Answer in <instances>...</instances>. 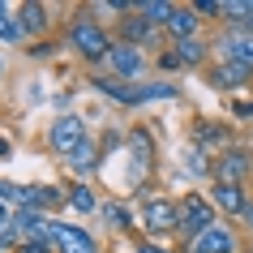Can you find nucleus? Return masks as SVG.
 <instances>
[{
	"label": "nucleus",
	"instance_id": "cd10ccee",
	"mask_svg": "<svg viewBox=\"0 0 253 253\" xmlns=\"http://www.w3.org/2000/svg\"><path fill=\"white\" fill-rule=\"evenodd\" d=\"M142 253H163V249H155V245H146V249H142Z\"/></svg>",
	"mask_w": 253,
	"mask_h": 253
},
{
	"label": "nucleus",
	"instance_id": "2eb2a0df",
	"mask_svg": "<svg viewBox=\"0 0 253 253\" xmlns=\"http://www.w3.org/2000/svg\"><path fill=\"white\" fill-rule=\"evenodd\" d=\"M69 168H73V172H90V168H94V146H90V142H82V146L69 155Z\"/></svg>",
	"mask_w": 253,
	"mask_h": 253
},
{
	"label": "nucleus",
	"instance_id": "4468645a",
	"mask_svg": "<svg viewBox=\"0 0 253 253\" xmlns=\"http://www.w3.org/2000/svg\"><path fill=\"white\" fill-rule=\"evenodd\" d=\"M146 163H150V137L137 129L133 133V172H146Z\"/></svg>",
	"mask_w": 253,
	"mask_h": 253
},
{
	"label": "nucleus",
	"instance_id": "a878e982",
	"mask_svg": "<svg viewBox=\"0 0 253 253\" xmlns=\"http://www.w3.org/2000/svg\"><path fill=\"white\" fill-rule=\"evenodd\" d=\"M0 159H9V142L4 137H0Z\"/></svg>",
	"mask_w": 253,
	"mask_h": 253
},
{
	"label": "nucleus",
	"instance_id": "5701e85b",
	"mask_svg": "<svg viewBox=\"0 0 253 253\" xmlns=\"http://www.w3.org/2000/svg\"><path fill=\"white\" fill-rule=\"evenodd\" d=\"M107 219H112V223H116V227H125V223H129V214L120 211V206H107Z\"/></svg>",
	"mask_w": 253,
	"mask_h": 253
},
{
	"label": "nucleus",
	"instance_id": "c756f323",
	"mask_svg": "<svg viewBox=\"0 0 253 253\" xmlns=\"http://www.w3.org/2000/svg\"><path fill=\"white\" fill-rule=\"evenodd\" d=\"M0 73H4V65H0Z\"/></svg>",
	"mask_w": 253,
	"mask_h": 253
},
{
	"label": "nucleus",
	"instance_id": "bb28decb",
	"mask_svg": "<svg viewBox=\"0 0 253 253\" xmlns=\"http://www.w3.org/2000/svg\"><path fill=\"white\" fill-rule=\"evenodd\" d=\"M245 26H249V30H253V4H249V17H245Z\"/></svg>",
	"mask_w": 253,
	"mask_h": 253
},
{
	"label": "nucleus",
	"instance_id": "9d476101",
	"mask_svg": "<svg viewBox=\"0 0 253 253\" xmlns=\"http://www.w3.org/2000/svg\"><path fill=\"white\" fill-rule=\"evenodd\" d=\"M43 26H47V17H43L39 4H22V22H17V30H22V35H39Z\"/></svg>",
	"mask_w": 253,
	"mask_h": 253
},
{
	"label": "nucleus",
	"instance_id": "f3484780",
	"mask_svg": "<svg viewBox=\"0 0 253 253\" xmlns=\"http://www.w3.org/2000/svg\"><path fill=\"white\" fill-rule=\"evenodd\" d=\"M142 13H146V22H155V26H159V22H172V4H163V0H150V4H142Z\"/></svg>",
	"mask_w": 253,
	"mask_h": 253
},
{
	"label": "nucleus",
	"instance_id": "f257e3e1",
	"mask_svg": "<svg viewBox=\"0 0 253 253\" xmlns=\"http://www.w3.org/2000/svg\"><path fill=\"white\" fill-rule=\"evenodd\" d=\"M69 39H73V47H78L86 60H103L107 52H112V43H107V35L94 22H73V30H69Z\"/></svg>",
	"mask_w": 253,
	"mask_h": 253
},
{
	"label": "nucleus",
	"instance_id": "393cba45",
	"mask_svg": "<svg viewBox=\"0 0 253 253\" xmlns=\"http://www.w3.org/2000/svg\"><path fill=\"white\" fill-rule=\"evenodd\" d=\"M9 227V214H4V202H0V232Z\"/></svg>",
	"mask_w": 253,
	"mask_h": 253
},
{
	"label": "nucleus",
	"instance_id": "20e7f679",
	"mask_svg": "<svg viewBox=\"0 0 253 253\" xmlns=\"http://www.w3.org/2000/svg\"><path fill=\"white\" fill-rule=\"evenodd\" d=\"M52 245L60 253H94V240L82 227H69V223H52Z\"/></svg>",
	"mask_w": 253,
	"mask_h": 253
},
{
	"label": "nucleus",
	"instance_id": "a211bd4d",
	"mask_svg": "<svg viewBox=\"0 0 253 253\" xmlns=\"http://www.w3.org/2000/svg\"><path fill=\"white\" fill-rule=\"evenodd\" d=\"M0 39H22V30H17V22L9 17V9L0 4Z\"/></svg>",
	"mask_w": 253,
	"mask_h": 253
},
{
	"label": "nucleus",
	"instance_id": "b1692460",
	"mask_svg": "<svg viewBox=\"0 0 253 253\" xmlns=\"http://www.w3.org/2000/svg\"><path fill=\"white\" fill-rule=\"evenodd\" d=\"M22 253H47L43 245H22Z\"/></svg>",
	"mask_w": 253,
	"mask_h": 253
},
{
	"label": "nucleus",
	"instance_id": "4be33fe9",
	"mask_svg": "<svg viewBox=\"0 0 253 253\" xmlns=\"http://www.w3.org/2000/svg\"><path fill=\"white\" fill-rule=\"evenodd\" d=\"M185 168H189L193 176H202V172H206V159H202V150H189V155H185Z\"/></svg>",
	"mask_w": 253,
	"mask_h": 253
},
{
	"label": "nucleus",
	"instance_id": "aec40b11",
	"mask_svg": "<svg viewBox=\"0 0 253 253\" xmlns=\"http://www.w3.org/2000/svg\"><path fill=\"white\" fill-rule=\"evenodd\" d=\"M69 202H73L78 211H94V193H90V189H73V193H69Z\"/></svg>",
	"mask_w": 253,
	"mask_h": 253
},
{
	"label": "nucleus",
	"instance_id": "dca6fc26",
	"mask_svg": "<svg viewBox=\"0 0 253 253\" xmlns=\"http://www.w3.org/2000/svg\"><path fill=\"white\" fill-rule=\"evenodd\" d=\"M150 26H155V22H146V17H129V22H125V39L146 43L150 39Z\"/></svg>",
	"mask_w": 253,
	"mask_h": 253
},
{
	"label": "nucleus",
	"instance_id": "f8f14e48",
	"mask_svg": "<svg viewBox=\"0 0 253 253\" xmlns=\"http://www.w3.org/2000/svg\"><path fill=\"white\" fill-rule=\"evenodd\" d=\"M214 202H219L227 214L245 211V198H240V189H236V185H219V189H214Z\"/></svg>",
	"mask_w": 253,
	"mask_h": 253
},
{
	"label": "nucleus",
	"instance_id": "39448f33",
	"mask_svg": "<svg viewBox=\"0 0 253 253\" xmlns=\"http://www.w3.org/2000/svg\"><path fill=\"white\" fill-rule=\"evenodd\" d=\"M142 219H146L150 232H172V227H180V206L155 198V202H146V214H142Z\"/></svg>",
	"mask_w": 253,
	"mask_h": 253
},
{
	"label": "nucleus",
	"instance_id": "1a4fd4ad",
	"mask_svg": "<svg viewBox=\"0 0 253 253\" xmlns=\"http://www.w3.org/2000/svg\"><path fill=\"white\" fill-rule=\"evenodd\" d=\"M223 52H227V60L253 69V35H232V39L223 43Z\"/></svg>",
	"mask_w": 253,
	"mask_h": 253
},
{
	"label": "nucleus",
	"instance_id": "423d86ee",
	"mask_svg": "<svg viewBox=\"0 0 253 253\" xmlns=\"http://www.w3.org/2000/svg\"><path fill=\"white\" fill-rule=\"evenodd\" d=\"M245 172H249V155H245V150H227L223 159L214 163V176H219V185H236Z\"/></svg>",
	"mask_w": 253,
	"mask_h": 253
},
{
	"label": "nucleus",
	"instance_id": "7ed1b4c3",
	"mask_svg": "<svg viewBox=\"0 0 253 253\" xmlns=\"http://www.w3.org/2000/svg\"><path fill=\"white\" fill-rule=\"evenodd\" d=\"M82 142H86V129H82L78 116H60V120L52 125V146H56V155H73Z\"/></svg>",
	"mask_w": 253,
	"mask_h": 253
},
{
	"label": "nucleus",
	"instance_id": "412c9836",
	"mask_svg": "<svg viewBox=\"0 0 253 253\" xmlns=\"http://www.w3.org/2000/svg\"><path fill=\"white\" fill-rule=\"evenodd\" d=\"M0 202H26V189L9 185V180H0Z\"/></svg>",
	"mask_w": 253,
	"mask_h": 253
},
{
	"label": "nucleus",
	"instance_id": "c85d7f7f",
	"mask_svg": "<svg viewBox=\"0 0 253 253\" xmlns=\"http://www.w3.org/2000/svg\"><path fill=\"white\" fill-rule=\"evenodd\" d=\"M0 253H4V245H0Z\"/></svg>",
	"mask_w": 253,
	"mask_h": 253
},
{
	"label": "nucleus",
	"instance_id": "6e6552de",
	"mask_svg": "<svg viewBox=\"0 0 253 253\" xmlns=\"http://www.w3.org/2000/svg\"><path fill=\"white\" fill-rule=\"evenodd\" d=\"M107 60H112V69H116L120 78H133L137 69H142V56H137V47H129V43L112 47V52H107Z\"/></svg>",
	"mask_w": 253,
	"mask_h": 253
},
{
	"label": "nucleus",
	"instance_id": "ddd939ff",
	"mask_svg": "<svg viewBox=\"0 0 253 253\" xmlns=\"http://www.w3.org/2000/svg\"><path fill=\"white\" fill-rule=\"evenodd\" d=\"M168 26H172V35H180V43H185L189 35H193V26H198V17H193V9H176Z\"/></svg>",
	"mask_w": 253,
	"mask_h": 253
},
{
	"label": "nucleus",
	"instance_id": "0eeeda50",
	"mask_svg": "<svg viewBox=\"0 0 253 253\" xmlns=\"http://www.w3.org/2000/svg\"><path fill=\"white\" fill-rule=\"evenodd\" d=\"M232 249H236V240H232V232H227V227H219V223L193 240V253H232Z\"/></svg>",
	"mask_w": 253,
	"mask_h": 253
},
{
	"label": "nucleus",
	"instance_id": "6ab92c4d",
	"mask_svg": "<svg viewBox=\"0 0 253 253\" xmlns=\"http://www.w3.org/2000/svg\"><path fill=\"white\" fill-rule=\"evenodd\" d=\"M176 52H180V65H198V60H202V47H198L193 39H185Z\"/></svg>",
	"mask_w": 253,
	"mask_h": 253
},
{
	"label": "nucleus",
	"instance_id": "9b49d317",
	"mask_svg": "<svg viewBox=\"0 0 253 253\" xmlns=\"http://www.w3.org/2000/svg\"><path fill=\"white\" fill-rule=\"evenodd\" d=\"M245 78H249V69H245V65L223 60V65H219V73H214V86H240Z\"/></svg>",
	"mask_w": 253,
	"mask_h": 253
},
{
	"label": "nucleus",
	"instance_id": "f03ea898",
	"mask_svg": "<svg viewBox=\"0 0 253 253\" xmlns=\"http://www.w3.org/2000/svg\"><path fill=\"white\" fill-rule=\"evenodd\" d=\"M214 227V214H211V206L202 198H185L180 202V232H185L189 240H198L202 232H211Z\"/></svg>",
	"mask_w": 253,
	"mask_h": 253
}]
</instances>
